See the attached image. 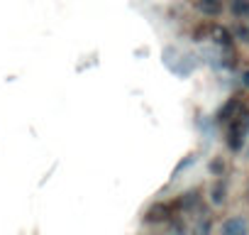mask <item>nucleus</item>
Returning a JSON list of instances; mask_svg holds the SVG:
<instances>
[{
  "label": "nucleus",
  "mask_w": 249,
  "mask_h": 235,
  "mask_svg": "<svg viewBox=\"0 0 249 235\" xmlns=\"http://www.w3.org/2000/svg\"><path fill=\"white\" fill-rule=\"evenodd\" d=\"M227 130H225V145L230 152H242L247 140H249V105H244L230 123H225Z\"/></svg>",
  "instance_id": "1"
},
{
  "label": "nucleus",
  "mask_w": 249,
  "mask_h": 235,
  "mask_svg": "<svg viewBox=\"0 0 249 235\" xmlns=\"http://www.w3.org/2000/svg\"><path fill=\"white\" fill-rule=\"evenodd\" d=\"M174 215H178L176 213V208H174V203L171 201H154L147 211H144V223L147 225H159V223H169Z\"/></svg>",
  "instance_id": "2"
},
{
  "label": "nucleus",
  "mask_w": 249,
  "mask_h": 235,
  "mask_svg": "<svg viewBox=\"0 0 249 235\" xmlns=\"http://www.w3.org/2000/svg\"><path fill=\"white\" fill-rule=\"evenodd\" d=\"M217 235H249V220L242 213L227 215L220 225H217Z\"/></svg>",
  "instance_id": "3"
},
{
  "label": "nucleus",
  "mask_w": 249,
  "mask_h": 235,
  "mask_svg": "<svg viewBox=\"0 0 249 235\" xmlns=\"http://www.w3.org/2000/svg\"><path fill=\"white\" fill-rule=\"evenodd\" d=\"M247 105V100H244V96H239V93H234V96H230L225 103H222V108L215 113V120L220 123V125H225V123H230L232 118L242 110Z\"/></svg>",
  "instance_id": "4"
},
{
  "label": "nucleus",
  "mask_w": 249,
  "mask_h": 235,
  "mask_svg": "<svg viewBox=\"0 0 249 235\" xmlns=\"http://www.w3.org/2000/svg\"><path fill=\"white\" fill-rule=\"evenodd\" d=\"M176 213H193L200 206V189H188L183 194H178L176 198H171Z\"/></svg>",
  "instance_id": "5"
},
{
  "label": "nucleus",
  "mask_w": 249,
  "mask_h": 235,
  "mask_svg": "<svg viewBox=\"0 0 249 235\" xmlns=\"http://www.w3.org/2000/svg\"><path fill=\"white\" fill-rule=\"evenodd\" d=\"M193 8L208 18V20H215L225 13V0H193Z\"/></svg>",
  "instance_id": "6"
},
{
  "label": "nucleus",
  "mask_w": 249,
  "mask_h": 235,
  "mask_svg": "<svg viewBox=\"0 0 249 235\" xmlns=\"http://www.w3.org/2000/svg\"><path fill=\"white\" fill-rule=\"evenodd\" d=\"M208 201H210V206H215V208L225 206V201H227V181H225V176H217V179L213 181V186H210V191H208Z\"/></svg>",
  "instance_id": "7"
},
{
  "label": "nucleus",
  "mask_w": 249,
  "mask_h": 235,
  "mask_svg": "<svg viewBox=\"0 0 249 235\" xmlns=\"http://www.w3.org/2000/svg\"><path fill=\"white\" fill-rule=\"evenodd\" d=\"M208 39H213V42L220 44L222 49H232V44H234L232 30H230V27H222V25H210V35H208Z\"/></svg>",
  "instance_id": "8"
},
{
  "label": "nucleus",
  "mask_w": 249,
  "mask_h": 235,
  "mask_svg": "<svg viewBox=\"0 0 249 235\" xmlns=\"http://www.w3.org/2000/svg\"><path fill=\"white\" fill-rule=\"evenodd\" d=\"M230 13L239 22H249V0H230Z\"/></svg>",
  "instance_id": "9"
},
{
  "label": "nucleus",
  "mask_w": 249,
  "mask_h": 235,
  "mask_svg": "<svg viewBox=\"0 0 249 235\" xmlns=\"http://www.w3.org/2000/svg\"><path fill=\"white\" fill-rule=\"evenodd\" d=\"M213 230H215L213 218L210 215H198L193 228H191V235H213Z\"/></svg>",
  "instance_id": "10"
},
{
  "label": "nucleus",
  "mask_w": 249,
  "mask_h": 235,
  "mask_svg": "<svg viewBox=\"0 0 249 235\" xmlns=\"http://www.w3.org/2000/svg\"><path fill=\"white\" fill-rule=\"evenodd\" d=\"M230 30H232L234 42L249 44V25H247V22H239V20H237V25H234V27H230Z\"/></svg>",
  "instance_id": "11"
},
{
  "label": "nucleus",
  "mask_w": 249,
  "mask_h": 235,
  "mask_svg": "<svg viewBox=\"0 0 249 235\" xmlns=\"http://www.w3.org/2000/svg\"><path fill=\"white\" fill-rule=\"evenodd\" d=\"M225 169H227L225 159H222V157H213V162H210V174H213V176H225Z\"/></svg>",
  "instance_id": "12"
},
{
  "label": "nucleus",
  "mask_w": 249,
  "mask_h": 235,
  "mask_svg": "<svg viewBox=\"0 0 249 235\" xmlns=\"http://www.w3.org/2000/svg\"><path fill=\"white\" fill-rule=\"evenodd\" d=\"M239 81H242V88H247V91H249V69H244V71H242Z\"/></svg>",
  "instance_id": "13"
},
{
  "label": "nucleus",
  "mask_w": 249,
  "mask_h": 235,
  "mask_svg": "<svg viewBox=\"0 0 249 235\" xmlns=\"http://www.w3.org/2000/svg\"><path fill=\"white\" fill-rule=\"evenodd\" d=\"M242 152H244V157L249 159V140H247V145H244V150H242Z\"/></svg>",
  "instance_id": "14"
}]
</instances>
